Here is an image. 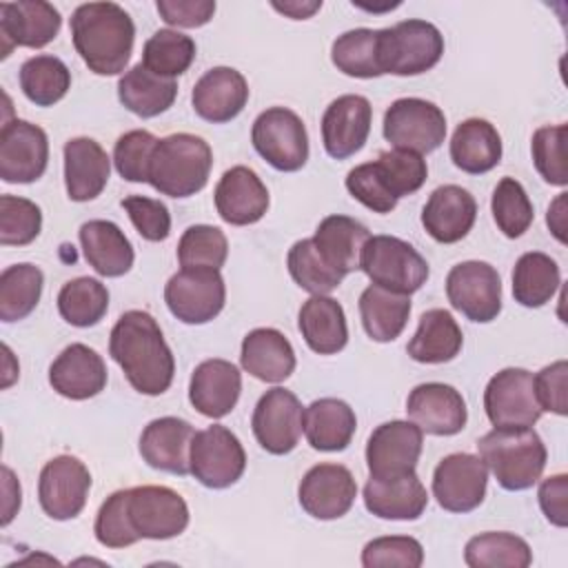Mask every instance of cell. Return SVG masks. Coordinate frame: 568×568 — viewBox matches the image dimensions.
Returning a JSON list of instances; mask_svg holds the SVG:
<instances>
[{
  "mask_svg": "<svg viewBox=\"0 0 568 568\" xmlns=\"http://www.w3.org/2000/svg\"><path fill=\"white\" fill-rule=\"evenodd\" d=\"M109 355L138 393L155 397L169 390L175 357L151 313L138 308L122 313L109 335Z\"/></svg>",
  "mask_w": 568,
  "mask_h": 568,
  "instance_id": "obj_1",
  "label": "cell"
},
{
  "mask_svg": "<svg viewBox=\"0 0 568 568\" xmlns=\"http://www.w3.org/2000/svg\"><path fill=\"white\" fill-rule=\"evenodd\" d=\"M71 40L89 71L118 75L131 60L135 24L115 2H84L71 16Z\"/></svg>",
  "mask_w": 568,
  "mask_h": 568,
  "instance_id": "obj_2",
  "label": "cell"
},
{
  "mask_svg": "<svg viewBox=\"0 0 568 568\" xmlns=\"http://www.w3.org/2000/svg\"><path fill=\"white\" fill-rule=\"evenodd\" d=\"M486 468L504 490L532 488L546 468V446L532 426L493 428L477 442Z\"/></svg>",
  "mask_w": 568,
  "mask_h": 568,
  "instance_id": "obj_3",
  "label": "cell"
},
{
  "mask_svg": "<svg viewBox=\"0 0 568 568\" xmlns=\"http://www.w3.org/2000/svg\"><path fill=\"white\" fill-rule=\"evenodd\" d=\"M213 166L209 142L193 133H171L158 140L151 164L149 184L169 197H189L202 191Z\"/></svg>",
  "mask_w": 568,
  "mask_h": 568,
  "instance_id": "obj_4",
  "label": "cell"
},
{
  "mask_svg": "<svg viewBox=\"0 0 568 568\" xmlns=\"http://www.w3.org/2000/svg\"><path fill=\"white\" fill-rule=\"evenodd\" d=\"M444 55L442 31L426 20L408 18L379 29L382 73L419 75L430 71Z\"/></svg>",
  "mask_w": 568,
  "mask_h": 568,
  "instance_id": "obj_5",
  "label": "cell"
},
{
  "mask_svg": "<svg viewBox=\"0 0 568 568\" xmlns=\"http://www.w3.org/2000/svg\"><path fill=\"white\" fill-rule=\"evenodd\" d=\"M366 277L386 291L410 295L428 280V262L417 248L395 235H371L359 260Z\"/></svg>",
  "mask_w": 568,
  "mask_h": 568,
  "instance_id": "obj_6",
  "label": "cell"
},
{
  "mask_svg": "<svg viewBox=\"0 0 568 568\" xmlns=\"http://www.w3.org/2000/svg\"><path fill=\"white\" fill-rule=\"evenodd\" d=\"M255 151L277 171H300L308 160V133L302 118L286 106L262 111L251 126Z\"/></svg>",
  "mask_w": 568,
  "mask_h": 568,
  "instance_id": "obj_7",
  "label": "cell"
},
{
  "mask_svg": "<svg viewBox=\"0 0 568 568\" xmlns=\"http://www.w3.org/2000/svg\"><path fill=\"white\" fill-rule=\"evenodd\" d=\"M246 468V453L233 430L213 424L195 430L189 450V473L206 488L233 486Z\"/></svg>",
  "mask_w": 568,
  "mask_h": 568,
  "instance_id": "obj_8",
  "label": "cell"
},
{
  "mask_svg": "<svg viewBox=\"0 0 568 568\" xmlns=\"http://www.w3.org/2000/svg\"><path fill=\"white\" fill-rule=\"evenodd\" d=\"M382 131L395 149L424 155L444 142L446 115L428 100L399 98L386 109Z\"/></svg>",
  "mask_w": 568,
  "mask_h": 568,
  "instance_id": "obj_9",
  "label": "cell"
},
{
  "mask_svg": "<svg viewBox=\"0 0 568 568\" xmlns=\"http://www.w3.org/2000/svg\"><path fill=\"white\" fill-rule=\"evenodd\" d=\"M164 302L184 324H206L220 315L226 302L224 277L217 268H180L164 286Z\"/></svg>",
  "mask_w": 568,
  "mask_h": 568,
  "instance_id": "obj_10",
  "label": "cell"
},
{
  "mask_svg": "<svg viewBox=\"0 0 568 568\" xmlns=\"http://www.w3.org/2000/svg\"><path fill=\"white\" fill-rule=\"evenodd\" d=\"M446 297L470 322H493L501 311V280L497 268L479 260L455 264L446 275Z\"/></svg>",
  "mask_w": 568,
  "mask_h": 568,
  "instance_id": "obj_11",
  "label": "cell"
},
{
  "mask_svg": "<svg viewBox=\"0 0 568 568\" xmlns=\"http://www.w3.org/2000/svg\"><path fill=\"white\" fill-rule=\"evenodd\" d=\"M484 410L495 428L537 424L544 410L535 397L532 373L515 366L495 373L484 390Z\"/></svg>",
  "mask_w": 568,
  "mask_h": 568,
  "instance_id": "obj_12",
  "label": "cell"
},
{
  "mask_svg": "<svg viewBox=\"0 0 568 568\" xmlns=\"http://www.w3.org/2000/svg\"><path fill=\"white\" fill-rule=\"evenodd\" d=\"M91 490L89 468L73 455L49 459L38 479V501L47 517L55 521L73 519L82 513Z\"/></svg>",
  "mask_w": 568,
  "mask_h": 568,
  "instance_id": "obj_13",
  "label": "cell"
},
{
  "mask_svg": "<svg viewBox=\"0 0 568 568\" xmlns=\"http://www.w3.org/2000/svg\"><path fill=\"white\" fill-rule=\"evenodd\" d=\"M126 508L140 539H173L189 526V506L169 486L129 488Z\"/></svg>",
  "mask_w": 568,
  "mask_h": 568,
  "instance_id": "obj_14",
  "label": "cell"
},
{
  "mask_svg": "<svg viewBox=\"0 0 568 568\" xmlns=\"http://www.w3.org/2000/svg\"><path fill=\"white\" fill-rule=\"evenodd\" d=\"M251 428L257 444L271 455H286L291 453L304 430V406L300 404L297 395L275 386L266 390L251 417Z\"/></svg>",
  "mask_w": 568,
  "mask_h": 568,
  "instance_id": "obj_15",
  "label": "cell"
},
{
  "mask_svg": "<svg viewBox=\"0 0 568 568\" xmlns=\"http://www.w3.org/2000/svg\"><path fill=\"white\" fill-rule=\"evenodd\" d=\"M488 468L481 457L470 453L446 455L433 473V497L448 513H470L484 497Z\"/></svg>",
  "mask_w": 568,
  "mask_h": 568,
  "instance_id": "obj_16",
  "label": "cell"
},
{
  "mask_svg": "<svg viewBox=\"0 0 568 568\" xmlns=\"http://www.w3.org/2000/svg\"><path fill=\"white\" fill-rule=\"evenodd\" d=\"M49 164L44 129L27 120H11L0 131V178L9 184H31Z\"/></svg>",
  "mask_w": 568,
  "mask_h": 568,
  "instance_id": "obj_17",
  "label": "cell"
},
{
  "mask_svg": "<svg viewBox=\"0 0 568 568\" xmlns=\"http://www.w3.org/2000/svg\"><path fill=\"white\" fill-rule=\"evenodd\" d=\"M424 446L417 424L393 419L379 424L366 442V466L371 477H397L415 473Z\"/></svg>",
  "mask_w": 568,
  "mask_h": 568,
  "instance_id": "obj_18",
  "label": "cell"
},
{
  "mask_svg": "<svg viewBox=\"0 0 568 568\" xmlns=\"http://www.w3.org/2000/svg\"><path fill=\"white\" fill-rule=\"evenodd\" d=\"M60 11L44 0H18L0 4V58L4 60L13 47L42 49L60 31Z\"/></svg>",
  "mask_w": 568,
  "mask_h": 568,
  "instance_id": "obj_19",
  "label": "cell"
},
{
  "mask_svg": "<svg viewBox=\"0 0 568 568\" xmlns=\"http://www.w3.org/2000/svg\"><path fill=\"white\" fill-rule=\"evenodd\" d=\"M357 497L353 473L342 464H317L300 481L297 499L306 515L331 521L344 517Z\"/></svg>",
  "mask_w": 568,
  "mask_h": 568,
  "instance_id": "obj_20",
  "label": "cell"
},
{
  "mask_svg": "<svg viewBox=\"0 0 568 568\" xmlns=\"http://www.w3.org/2000/svg\"><path fill=\"white\" fill-rule=\"evenodd\" d=\"M373 106L368 98L346 93L335 98L322 115V142L331 158L346 160L368 140Z\"/></svg>",
  "mask_w": 568,
  "mask_h": 568,
  "instance_id": "obj_21",
  "label": "cell"
},
{
  "mask_svg": "<svg viewBox=\"0 0 568 568\" xmlns=\"http://www.w3.org/2000/svg\"><path fill=\"white\" fill-rule=\"evenodd\" d=\"M406 413L422 433L439 437L457 435L468 419L462 393L455 386L442 382L417 384L406 399Z\"/></svg>",
  "mask_w": 568,
  "mask_h": 568,
  "instance_id": "obj_22",
  "label": "cell"
},
{
  "mask_svg": "<svg viewBox=\"0 0 568 568\" xmlns=\"http://www.w3.org/2000/svg\"><path fill=\"white\" fill-rule=\"evenodd\" d=\"M109 379L106 364L87 344H69L49 366V384L67 399H89L104 390Z\"/></svg>",
  "mask_w": 568,
  "mask_h": 568,
  "instance_id": "obj_23",
  "label": "cell"
},
{
  "mask_svg": "<svg viewBox=\"0 0 568 568\" xmlns=\"http://www.w3.org/2000/svg\"><path fill=\"white\" fill-rule=\"evenodd\" d=\"M217 215L233 226L255 224L268 209V191L260 175L248 166H231L222 173L215 193Z\"/></svg>",
  "mask_w": 568,
  "mask_h": 568,
  "instance_id": "obj_24",
  "label": "cell"
},
{
  "mask_svg": "<svg viewBox=\"0 0 568 568\" xmlns=\"http://www.w3.org/2000/svg\"><path fill=\"white\" fill-rule=\"evenodd\" d=\"M248 102V82L233 67L209 69L193 87V111L213 124L231 122Z\"/></svg>",
  "mask_w": 568,
  "mask_h": 568,
  "instance_id": "obj_25",
  "label": "cell"
},
{
  "mask_svg": "<svg viewBox=\"0 0 568 568\" xmlns=\"http://www.w3.org/2000/svg\"><path fill=\"white\" fill-rule=\"evenodd\" d=\"M242 393V373L229 359H204L195 366L189 382V402L211 419L229 415Z\"/></svg>",
  "mask_w": 568,
  "mask_h": 568,
  "instance_id": "obj_26",
  "label": "cell"
},
{
  "mask_svg": "<svg viewBox=\"0 0 568 568\" xmlns=\"http://www.w3.org/2000/svg\"><path fill=\"white\" fill-rule=\"evenodd\" d=\"M364 506L371 515L393 521L419 519L428 506V493L417 473L397 477H368Z\"/></svg>",
  "mask_w": 568,
  "mask_h": 568,
  "instance_id": "obj_27",
  "label": "cell"
},
{
  "mask_svg": "<svg viewBox=\"0 0 568 568\" xmlns=\"http://www.w3.org/2000/svg\"><path fill=\"white\" fill-rule=\"evenodd\" d=\"M477 217L475 197L457 186L444 184L437 186L424 204L422 224L426 233L442 244H455L468 235Z\"/></svg>",
  "mask_w": 568,
  "mask_h": 568,
  "instance_id": "obj_28",
  "label": "cell"
},
{
  "mask_svg": "<svg viewBox=\"0 0 568 568\" xmlns=\"http://www.w3.org/2000/svg\"><path fill=\"white\" fill-rule=\"evenodd\" d=\"M195 430L186 419L158 417L149 422L140 435V455L155 468L171 475L189 473V450Z\"/></svg>",
  "mask_w": 568,
  "mask_h": 568,
  "instance_id": "obj_29",
  "label": "cell"
},
{
  "mask_svg": "<svg viewBox=\"0 0 568 568\" xmlns=\"http://www.w3.org/2000/svg\"><path fill=\"white\" fill-rule=\"evenodd\" d=\"M111 175V158L91 138L64 142V186L73 202L95 200Z\"/></svg>",
  "mask_w": 568,
  "mask_h": 568,
  "instance_id": "obj_30",
  "label": "cell"
},
{
  "mask_svg": "<svg viewBox=\"0 0 568 568\" xmlns=\"http://www.w3.org/2000/svg\"><path fill=\"white\" fill-rule=\"evenodd\" d=\"M242 368L260 382L280 384L295 371V351L284 333L277 328H253L242 339Z\"/></svg>",
  "mask_w": 568,
  "mask_h": 568,
  "instance_id": "obj_31",
  "label": "cell"
},
{
  "mask_svg": "<svg viewBox=\"0 0 568 568\" xmlns=\"http://www.w3.org/2000/svg\"><path fill=\"white\" fill-rule=\"evenodd\" d=\"M82 255L102 277H120L131 271L135 253L124 231L111 220H89L80 226Z\"/></svg>",
  "mask_w": 568,
  "mask_h": 568,
  "instance_id": "obj_32",
  "label": "cell"
},
{
  "mask_svg": "<svg viewBox=\"0 0 568 568\" xmlns=\"http://www.w3.org/2000/svg\"><path fill=\"white\" fill-rule=\"evenodd\" d=\"M357 428L355 410L337 397H320L304 408V435L322 453L344 450Z\"/></svg>",
  "mask_w": 568,
  "mask_h": 568,
  "instance_id": "obj_33",
  "label": "cell"
},
{
  "mask_svg": "<svg viewBox=\"0 0 568 568\" xmlns=\"http://www.w3.org/2000/svg\"><path fill=\"white\" fill-rule=\"evenodd\" d=\"M297 326L306 346L317 355H335L348 342L344 308L328 295L308 297L300 308Z\"/></svg>",
  "mask_w": 568,
  "mask_h": 568,
  "instance_id": "obj_34",
  "label": "cell"
},
{
  "mask_svg": "<svg viewBox=\"0 0 568 568\" xmlns=\"http://www.w3.org/2000/svg\"><path fill=\"white\" fill-rule=\"evenodd\" d=\"M368 229L348 215H328L324 217L313 235V242L320 255L333 266L337 273L348 275L359 271L362 251L368 242Z\"/></svg>",
  "mask_w": 568,
  "mask_h": 568,
  "instance_id": "obj_35",
  "label": "cell"
},
{
  "mask_svg": "<svg viewBox=\"0 0 568 568\" xmlns=\"http://www.w3.org/2000/svg\"><path fill=\"white\" fill-rule=\"evenodd\" d=\"M450 160L470 175H481L501 162V135L484 118H468L457 124L450 138Z\"/></svg>",
  "mask_w": 568,
  "mask_h": 568,
  "instance_id": "obj_36",
  "label": "cell"
},
{
  "mask_svg": "<svg viewBox=\"0 0 568 568\" xmlns=\"http://www.w3.org/2000/svg\"><path fill=\"white\" fill-rule=\"evenodd\" d=\"M462 344L464 335L457 320L446 308H430L422 313L406 353L419 364H444L459 355Z\"/></svg>",
  "mask_w": 568,
  "mask_h": 568,
  "instance_id": "obj_37",
  "label": "cell"
},
{
  "mask_svg": "<svg viewBox=\"0 0 568 568\" xmlns=\"http://www.w3.org/2000/svg\"><path fill=\"white\" fill-rule=\"evenodd\" d=\"M118 98L131 113L140 118H155L173 106L178 98V82L162 78L138 62L120 78Z\"/></svg>",
  "mask_w": 568,
  "mask_h": 568,
  "instance_id": "obj_38",
  "label": "cell"
},
{
  "mask_svg": "<svg viewBox=\"0 0 568 568\" xmlns=\"http://www.w3.org/2000/svg\"><path fill=\"white\" fill-rule=\"evenodd\" d=\"M357 306L366 335L375 342H393L408 322L410 295H399L371 284L362 291Z\"/></svg>",
  "mask_w": 568,
  "mask_h": 568,
  "instance_id": "obj_39",
  "label": "cell"
},
{
  "mask_svg": "<svg viewBox=\"0 0 568 568\" xmlns=\"http://www.w3.org/2000/svg\"><path fill=\"white\" fill-rule=\"evenodd\" d=\"M559 284L557 262L541 251L524 253L513 268V297L526 308H539L550 302Z\"/></svg>",
  "mask_w": 568,
  "mask_h": 568,
  "instance_id": "obj_40",
  "label": "cell"
},
{
  "mask_svg": "<svg viewBox=\"0 0 568 568\" xmlns=\"http://www.w3.org/2000/svg\"><path fill=\"white\" fill-rule=\"evenodd\" d=\"M464 561L470 568H528L532 564V550L519 535L493 530L466 541Z\"/></svg>",
  "mask_w": 568,
  "mask_h": 568,
  "instance_id": "obj_41",
  "label": "cell"
},
{
  "mask_svg": "<svg viewBox=\"0 0 568 568\" xmlns=\"http://www.w3.org/2000/svg\"><path fill=\"white\" fill-rule=\"evenodd\" d=\"M20 89L36 106H53L71 89V71L55 55H33L20 67Z\"/></svg>",
  "mask_w": 568,
  "mask_h": 568,
  "instance_id": "obj_42",
  "label": "cell"
},
{
  "mask_svg": "<svg viewBox=\"0 0 568 568\" xmlns=\"http://www.w3.org/2000/svg\"><path fill=\"white\" fill-rule=\"evenodd\" d=\"M331 60L337 71L351 78H379V29H351L335 38L331 47Z\"/></svg>",
  "mask_w": 568,
  "mask_h": 568,
  "instance_id": "obj_43",
  "label": "cell"
},
{
  "mask_svg": "<svg viewBox=\"0 0 568 568\" xmlns=\"http://www.w3.org/2000/svg\"><path fill=\"white\" fill-rule=\"evenodd\" d=\"M44 275L31 262L11 264L0 275V320L18 322L31 315L42 295Z\"/></svg>",
  "mask_w": 568,
  "mask_h": 568,
  "instance_id": "obj_44",
  "label": "cell"
},
{
  "mask_svg": "<svg viewBox=\"0 0 568 568\" xmlns=\"http://www.w3.org/2000/svg\"><path fill=\"white\" fill-rule=\"evenodd\" d=\"M109 311V291L95 277L69 280L58 293L60 317L78 328L95 326Z\"/></svg>",
  "mask_w": 568,
  "mask_h": 568,
  "instance_id": "obj_45",
  "label": "cell"
},
{
  "mask_svg": "<svg viewBox=\"0 0 568 568\" xmlns=\"http://www.w3.org/2000/svg\"><path fill=\"white\" fill-rule=\"evenodd\" d=\"M195 60V42L175 29H158L142 49V64L162 75L175 80L186 73Z\"/></svg>",
  "mask_w": 568,
  "mask_h": 568,
  "instance_id": "obj_46",
  "label": "cell"
},
{
  "mask_svg": "<svg viewBox=\"0 0 568 568\" xmlns=\"http://www.w3.org/2000/svg\"><path fill=\"white\" fill-rule=\"evenodd\" d=\"M286 266L293 282L311 295H328L344 280V275L328 266V262L320 255L313 237L297 240L288 248Z\"/></svg>",
  "mask_w": 568,
  "mask_h": 568,
  "instance_id": "obj_47",
  "label": "cell"
},
{
  "mask_svg": "<svg viewBox=\"0 0 568 568\" xmlns=\"http://www.w3.org/2000/svg\"><path fill=\"white\" fill-rule=\"evenodd\" d=\"M490 211L497 229L510 240L521 237L535 220L532 202L521 182H517L515 178H501L497 182L490 200Z\"/></svg>",
  "mask_w": 568,
  "mask_h": 568,
  "instance_id": "obj_48",
  "label": "cell"
},
{
  "mask_svg": "<svg viewBox=\"0 0 568 568\" xmlns=\"http://www.w3.org/2000/svg\"><path fill=\"white\" fill-rule=\"evenodd\" d=\"M229 255V242L222 229L211 224L189 226L178 242V262L182 268H222Z\"/></svg>",
  "mask_w": 568,
  "mask_h": 568,
  "instance_id": "obj_49",
  "label": "cell"
},
{
  "mask_svg": "<svg viewBox=\"0 0 568 568\" xmlns=\"http://www.w3.org/2000/svg\"><path fill=\"white\" fill-rule=\"evenodd\" d=\"M566 124H548L539 126L532 133L530 151L537 173L552 186L568 184V169H566Z\"/></svg>",
  "mask_w": 568,
  "mask_h": 568,
  "instance_id": "obj_50",
  "label": "cell"
},
{
  "mask_svg": "<svg viewBox=\"0 0 568 568\" xmlns=\"http://www.w3.org/2000/svg\"><path fill=\"white\" fill-rule=\"evenodd\" d=\"M42 229V211L36 202L18 195L0 197V242L2 246L31 244Z\"/></svg>",
  "mask_w": 568,
  "mask_h": 568,
  "instance_id": "obj_51",
  "label": "cell"
},
{
  "mask_svg": "<svg viewBox=\"0 0 568 568\" xmlns=\"http://www.w3.org/2000/svg\"><path fill=\"white\" fill-rule=\"evenodd\" d=\"M375 164H377L379 173L384 175L390 193L397 200L419 191L428 175L426 160L413 151H402V149L382 151L377 155Z\"/></svg>",
  "mask_w": 568,
  "mask_h": 568,
  "instance_id": "obj_52",
  "label": "cell"
},
{
  "mask_svg": "<svg viewBox=\"0 0 568 568\" xmlns=\"http://www.w3.org/2000/svg\"><path fill=\"white\" fill-rule=\"evenodd\" d=\"M126 499H129V488L115 490L102 501L95 515L93 532H95V539L106 548H126L140 541V535L135 532L129 517Z\"/></svg>",
  "mask_w": 568,
  "mask_h": 568,
  "instance_id": "obj_53",
  "label": "cell"
},
{
  "mask_svg": "<svg viewBox=\"0 0 568 568\" xmlns=\"http://www.w3.org/2000/svg\"><path fill=\"white\" fill-rule=\"evenodd\" d=\"M158 138L151 131L133 129L118 138L113 146V164L126 182H149V164Z\"/></svg>",
  "mask_w": 568,
  "mask_h": 568,
  "instance_id": "obj_54",
  "label": "cell"
},
{
  "mask_svg": "<svg viewBox=\"0 0 568 568\" xmlns=\"http://www.w3.org/2000/svg\"><path fill=\"white\" fill-rule=\"evenodd\" d=\"M424 564V548L415 537L390 535L371 539L362 550L364 568H419Z\"/></svg>",
  "mask_w": 568,
  "mask_h": 568,
  "instance_id": "obj_55",
  "label": "cell"
},
{
  "mask_svg": "<svg viewBox=\"0 0 568 568\" xmlns=\"http://www.w3.org/2000/svg\"><path fill=\"white\" fill-rule=\"evenodd\" d=\"M346 189L359 204H364L366 209H371L375 213H390L399 202L390 193V189L375 162H364V164H357L355 169H351L346 175Z\"/></svg>",
  "mask_w": 568,
  "mask_h": 568,
  "instance_id": "obj_56",
  "label": "cell"
},
{
  "mask_svg": "<svg viewBox=\"0 0 568 568\" xmlns=\"http://www.w3.org/2000/svg\"><path fill=\"white\" fill-rule=\"evenodd\" d=\"M135 231L149 242H164L171 233V213L164 202L146 195H129L122 202Z\"/></svg>",
  "mask_w": 568,
  "mask_h": 568,
  "instance_id": "obj_57",
  "label": "cell"
},
{
  "mask_svg": "<svg viewBox=\"0 0 568 568\" xmlns=\"http://www.w3.org/2000/svg\"><path fill=\"white\" fill-rule=\"evenodd\" d=\"M568 364L566 359H557L544 366L537 375H532L535 397L541 410L555 415H568Z\"/></svg>",
  "mask_w": 568,
  "mask_h": 568,
  "instance_id": "obj_58",
  "label": "cell"
},
{
  "mask_svg": "<svg viewBox=\"0 0 568 568\" xmlns=\"http://www.w3.org/2000/svg\"><path fill=\"white\" fill-rule=\"evenodd\" d=\"M155 7L166 24L184 29L202 27L215 13L213 0H158Z\"/></svg>",
  "mask_w": 568,
  "mask_h": 568,
  "instance_id": "obj_59",
  "label": "cell"
},
{
  "mask_svg": "<svg viewBox=\"0 0 568 568\" xmlns=\"http://www.w3.org/2000/svg\"><path fill=\"white\" fill-rule=\"evenodd\" d=\"M568 475L559 473V475H552L548 479H544L539 484V506H541V513L546 515V519L557 526V528H566L568 524Z\"/></svg>",
  "mask_w": 568,
  "mask_h": 568,
  "instance_id": "obj_60",
  "label": "cell"
},
{
  "mask_svg": "<svg viewBox=\"0 0 568 568\" xmlns=\"http://www.w3.org/2000/svg\"><path fill=\"white\" fill-rule=\"evenodd\" d=\"M566 195L568 193H559L546 213L548 229L561 244H566Z\"/></svg>",
  "mask_w": 568,
  "mask_h": 568,
  "instance_id": "obj_61",
  "label": "cell"
},
{
  "mask_svg": "<svg viewBox=\"0 0 568 568\" xmlns=\"http://www.w3.org/2000/svg\"><path fill=\"white\" fill-rule=\"evenodd\" d=\"M2 475H4V517H2V526H7L11 519H13V515H16V510L20 508V484H18V479L13 477V473H11V468H2Z\"/></svg>",
  "mask_w": 568,
  "mask_h": 568,
  "instance_id": "obj_62",
  "label": "cell"
},
{
  "mask_svg": "<svg viewBox=\"0 0 568 568\" xmlns=\"http://www.w3.org/2000/svg\"><path fill=\"white\" fill-rule=\"evenodd\" d=\"M275 11L293 18V20H306L315 11L322 9V0H288V2H271Z\"/></svg>",
  "mask_w": 568,
  "mask_h": 568,
  "instance_id": "obj_63",
  "label": "cell"
}]
</instances>
